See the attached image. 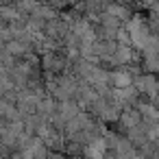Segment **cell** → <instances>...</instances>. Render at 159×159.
<instances>
[{
  "label": "cell",
  "mask_w": 159,
  "mask_h": 159,
  "mask_svg": "<svg viewBox=\"0 0 159 159\" xmlns=\"http://www.w3.org/2000/svg\"><path fill=\"white\" fill-rule=\"evenodd\" d=\"M129 35H131V44H133L135 48H142V50H146V48L152 44V39H150V33L146 31V26L142 24V20H139V18H135V20L129 24Z\"/></svg>",
  "instance_id": "6da1fadb"
},
{
  "label": "cell",
  "mask_w": 159,
  "mask_h": 159,
  "mask_svg": "<svg viewBox=\"0 0 159 159\" xmlns=\"http://www.w3.org/2000/svg\"><path fill=\"white\" fill-rule=\"evenodd\" d=\"M105 152H107V142L102 137L94 139L92 144H87L85 148V157L87 159H105Z\"/></svg>",
  "instance_id": "7a4b0ae2"
},
{
  "label": "cell",
  "mask_w": 159,
  "mask_h": 159,
  "mask_svg": "<svg viewBox=\"0 0 159 159\" xmlns=\"http://www.w3.org/2000/svg\"><path fill=\"white\" fill-rule=\"evenodd\" d=\"M139 113H142L150 124H157V122H159V111H157L152 105H139Z\"/></svg>",
  "instance_id": "3957f363"
},
{
  "label": "cell",
  "mask_w": 159,
  "mask_h": 159,
  "mask_svg": "<svg viewBox=\"0 0 159 159\" xmlns=\"http://www.w3.org/2000/svg\"><path fill=\"white\" fill-rule=\"evenodd\" d=\"M111 81H113V85H116V87H129V85H131V74H129V72L118 70V72H113V74H111Z\"/></svg>",
  "instance_id": "277c9868"
},
{
  "label": "cell",
  "mask_w": 159,
  "mask_h": 159,
  "mask_svg": "<svg viewBox=\"0 0 159 159\" xmlns=\"http://www.w3.org/2000/svg\"><path fill=\"white\" fill-rule=\"evenodd\" d=\"M116 61H118V63H129V61H133L131 50H129L126 46H120V48L116 50Z\"/></svg>",
  "instance_id": "5b68a950"
},
{
  "label": "cell",
  "mask_w": 159,
  "mask_h": 159,
  "mask_svg": "<svg viewBox=\"0 0 159 159\" xmlns=\"http://www.w3.org/2000/svg\"><path fill=\"white\" fill-rule=\"evenodd\" d=\"M133 159H144V157H133Z\"/></svg>",
  "instance_id": "8992f818"
},
{
  "label": "cell",
  "mask_w": 159,
  "mask_h": 159,
  "mask_svg": "<svg viewBox=\"0 0 159 159\" xmlns=\"http://www.w3.org/2000/svg\"><path fill=\"white\" fill-rule=\"evenodd\" d=\"M157 102H159V94H157Z\"/></svg>",
  "instance_id": "52a82bcc"
}]
</instances>
